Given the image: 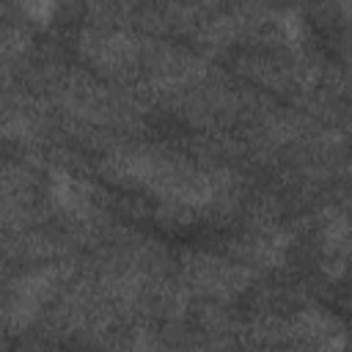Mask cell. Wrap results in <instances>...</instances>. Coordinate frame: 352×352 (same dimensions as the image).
<instances>
[{
    "instance_id": "obj_1",
    "label": "cell",
    "mask_w": 352,
    "mask_h": 352,
    "mask_svg": "<svg viewBox=\"0 0 352 352\" xmlns=\"http://www.w3.org/2000/svg\"><path fill=\"white\" fill-rule=\"evenodd\" d=\"M250 283V270L234 256L190 253L179 267V286L190 300L212 308L236 300Z\"/></svg>"
}]
</instances>
